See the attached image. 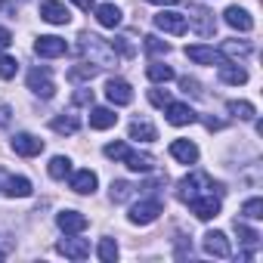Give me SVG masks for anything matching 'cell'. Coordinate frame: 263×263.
<instances>
[{
  "instance_id": "cell-1",
  "label": "cell",
  "mask_w": 263,
  "mask_h": 263,
  "mask_svg": "<svg viewBox=\"0 0 263 263\" xmlns=\"http://www.w3.org/2000/svg\"><path fill=\"white\" fill-rule=\"evenodd\" d=\"M81 41H84V53L90 56V65H111V62H115V50H111L102 37L84 34Z\"/></svg>"
},
{
  "instance_id": "cell-2",
  "label": "cell",
  "mask_w": 263,
  "mask_h": 263,
  "mask_svg": "<svg viewBox=\"0 0 263 263\" xmlns=\"http://www.w3.org/2000/svg\"><path fill=\"white\" fill-rule=\"evenodd\" d=\"M204 189H220V186H214V183H211V177H204V174H189L186 180H180V189H177V195H180V198L189 204V201H192L195 195H201ZM220 192H223V189H220Z\"/></svg>"
},
{
  "instance_id": "cell-3",
  "label": "cell",
  "mask_w": 263,
  "mask_h": 263,
  "mask_svg": "<svg viewBox=\"0 0 263 263\" xmlns=\"http://www.w3.org/2000/svg\"><path fill=\"white\" fill-rule=\"evenodd\" d=\"M164 208H161V201L158 198H149V201H137L134 208H130V223H137V226H149V223H155L158 220V214H161Z\"/></svg>"
},
{
  "instance_id": "cell-4",
  "label": "cell",
  "mask_w": 263,
  "mask_h": 263,
  "mask_svg": "<svg viewBox=\"0 0 263 263\" xmlns=\"http://www.w3.org/2000/svg\"><path fill=\"white\" fill-rule=\"evenodd\" d=\"M189 208H192V214H195L198 220H214V217L220 214V198L211 195V192H201V195H195V198L189 201Z\"/></svg>"
},
{
  "instance_id": "cell-5",
  "label": "cell",
  "mask_w": 263,
  "mask_h": 263,
  "mask_svg": "<svg viewBox=\"0 0 263 263\" xmlns=\"http://www.w3.org/2000/svg\"><path fill=\"white\" fill-rule=\"evenodd\" d=\"M155 25H158L161 31H167V34H186V28H189V19H186L183 13L161 10V13L155 16Z\"/></svg>"
},
{
  "instance_id": "cell-6",
  "label": "cell",
  "mask_w": 263,
  "mask_h": 263,
  "mask_svg": "<svg viewBox=\"0 0 263 263\" xmlns=\"http://www.w3.org/2000/svg\"><path fill=\"white\" fill-rule=\"evenodd\" d=\"M34 53L44 56V59H59V56L68 53V44H65L62 37H56V34H44V37H37Z\"/></svg>"
},
{
  "instance_id": "cell-7",
  "label": "cell",
  "mask_w": 263,
  "mask_h": 263,
  "mask_svg": "<svg viewBox=\"0 0 263 263\" xmlns=\"http://www.w3.org/2000/svg\"><path fill=\"white\" fill-rule=\"evenodd\" d=\"M28 90L37 93V96H44V99H50L56 93V84H53V78H50L47 68H31L28 71Z\"/></svg>"
},
{
  "instance_id": "cell-8",
  "label": "cell",
  "mask_w": 263,
  "mask_h": 263,
  "mask_svg": "<svg viewBox=\"0 0 263 263\" xmlns=\"http://www.w3.org/2000/svg\"><path fill=\"white\" fill-rule=\"evenodd\" d=\"M105 96H108V102H115V105H130V102H134V90H130V84L121 81V78L105 81Z\"/></svg>"
},
{
  "instance_id": "cell-9",
  "label": "cell",
  "mask_w": 263,
  "mask_h": 263,
  "mask_svg": "<svg viewBox=\"0 0 263 263\" xmlns=\"http://www.w3.org/2000/svg\"><path fill=\"white\" fill-rule=\"evenodd\" d=\"M41 19L50 22V25H65L71 19V13H68L65 4H59V0H44L41 4Z\"/></svg>"
},
{
  "instance_id": "cell-10",
  "label": "cell",
  "mask_w": 263,
  "mask_h": 263,
  "mask_svg": "<svg viewBox=\"0 0 263 263\" xmlns=\"http://www.w3.org/2000/svg\"><path fill=\"white\" fill-rule=\"evenodd\" d=\"M56 223H59V229L65 232V235H78V232H84L87 229V217L81 214V211H62L59 217H56Z\"/></svg>"
},
{
  "instance_id": "cell-11",
  "label": "cell",
  "mask_w": 263,
  "mask_h": 263,
  "mask_svg": "<svg viewBox=\"0 0 263 263\" xmlns=\"http://www.w3.org/2000/svg\"><path fill=\"white\" fill-rule=\"evenodd\" d=\"M204 251H208L211 257H220V260L232 257V245H229V238H226L223 232H217V229L204 235Z\"/></svg>"
},
{
  "instance_id": "cell-12",
  "label": "cell",
  "mask_w": 263,
  "mask_h": 263,
  "mask_svg": "<svg viewBox=\"0 0 263 263\" xmlns=\"http://www.w3.org/2000/svg\"><path fill=\"white\" fill-rule=\"evenodd\" d=\"M13 149H16V155L34 158V155L44 152V140H37V137H31V134H16V137H13Z\"/></svg>"
},
{
  "instance_id": "cell-13",
  "label": "cell",
  "mask_w": 263,
  "mask_h": 263,
  "mask_svg": "<svg viewBox=\"0 0 263 263\" xmlns=\"http://www.w3.org/2000/svg\"><path fill=\"white\" fill-rule=\"evenodd\" d=\"M56 248H59V254H65L71 260H87L90 257V241L87 238H62Z\"/></svg>"
},
{
  "instance_id": "cell-14",
  "label": "cell",
  "mask_w": 263,
  "mask_h": 263,
  "mask_svg": "<svg viewBox=\"0 0 263 263\" xmlns=\"http://www.w3.org/2000/svg\"><path fill=\"white\" fill-rule=\"evenodd\" d=\"M217 74H220V81H223V84H232V87H238V84H245V81H248V71H245L238 62H226V59L217 65Z\"/></svg>"
},
{
  "instance_id": "cell-15",
  "label": "cell",
  "mask_w": 263,
  "mask_h": 263,
  "mask_svg": "<svg viewBox=\"0 0 263 263\" xmlns=\"http://www.w3.org/2000/svg\"><path fill=\"white\" fill-rule=\"evenodd\" d=\"M164 108H167V121H171L174 127H186V124L195 121V111H192V105H186V102H167Z\"/></svg>"
},
{
  "instance_id": "cell-16",
  "label": "cell",
  "mask_w": 263,
  "mask_h": 263,
  "mask_svg": "<svg viewBox=\"0 0 263 263\" xmlns=\"http://www.w3.org/2000/svg\"><path fill=\"white\" fill-rule=\"evenodd\" d=\"M171 158H177L180 164H195L198 161V146L189 140H174L171 143Z\"/></svg>"
},
{
  "instance_id": "cell-17",
  "label": "cell",
  "mask_w": 263,
  "mask_h": 263,
  "mask_svg": "<svg viewBox=\"0 0 263 263\" xmlns=\"http://www.w3.org/2000/svg\"><path fill=\"white\" fill-rule=\"evenodd\" d=\"M130 171H134V174H149L152 167H155V158L152 155H146V152H124V158H121Z\"/></svg>"
},
{
  "instance_id": "cell-18",
  "label": "cell",
  "mask_w": 263,
  "mask_h": 263,
  "mask_svg": "<svg viewBox=\"0 0 263 263\" xmlns=\"http://www.w3.org/2000/svg\"><path fill=\"white\" fill-rule=\"evenodd\" d=\"M189 13H192L189 19H192V25H195V31H198V34H204V37H208V34H214L217 22H214V16H211L204 7H189Z\"/></svg>"
},
{
  "instance_id": "cell-19",
  "label": "cell",
  "mask_w": 263,
  "mask_h": 263,
  "mask_svg": "<svg viewBox=\"0 0 263 263\" xmlns=\"http://www.w3.org/2000/svg\"><path fill=\"white\" fill-rule=\"evenodd\" d=\"M223 16H226V25H232V28H238V31H251V28H254L251 13H248V10H241V7H229Z\"/></svg>"
},
{
  "instance_id": "cell-20",
  "label": "cell",
  "mask_w": 263,
  "mask_h": 263,
  "mask_svg": "<svg viewBox=\"0 0 263 263\" xmlns=\"http://www.w3.org/2000/svg\"><path fill=\"white\" fill-rule=\"evenodd\" d=\"M186 56L192 62H198V65H220L223 62V56L217 50H211V47H186Z\"/></svg>"
},
{
  "instance_id": "cell-21",
  "label": "cell",
  "mask_w": 263,
  "mask_h": 263,
  "mask_svg": "<svg viewBox=\"0 0 263 263\" xmlns=\"http://www.w3.org/2000/svg\"><path fill=\"white\" fill-rule=\"evenodd\" d=\"M96 174L93 171H78L74 177H71V189L78 192V195H93L96 192Z\"/></svg>"
},
{
  "instance_id": "cell-22",
  "label": "cell",
  "mask_w": 263,
  "mask_h": 263,
  "mask_svg": "<svg viewBox=\"0 0 263 263\" xmlns=\"http://www.w3.org/2000/svg\"><path fill=\"white\" fill-rule=\"evenodd\" d=\"M118 124V115L111 111V108H90V127L93 130H108V127H115Z\"/></svg>"
},
{
  "instance_id": "cell-23",
  "label": "cell",
  "mask_w": 263,
  "mask_h": 263,
  "mask_svg": "<svg viewBox=\"0 0 263 263\" xmlns=\"http://www.w3.org/2000/svg\"><path fill=\"white\" fill-rule=\"evenodd\" d=\"M130 140H137V143H155L158 140V130L149 121H134V124H130Z\"/></svg>"
},
{
  "instance_id": "cell-24",
  "label": "cell",
  "mask_w": 263,
  "mask_h": 263,
  "mask_svg": "<svg viewBox=\"0 0 263 263\" xmlns=\"http://www.w3.org/2000/svg\"><path fill=\"white\" fill-rule=\"evenodd\" d=\"M96 22L102 28H118L121 25V10L115 4H102V7H96Z\"/></svg>"
},
{
  "instance_id": "cell-25",
  "label": "cell",
  "mask_w": 263,
  "mask_h": 263,
  "mask_svg": "<svg viewBox=\"0 0 263 263\" xmlns=\"http://www.w3.org/2000/svg\"><path fill=\"white\" fill-rule=\"evenodd\" d=\"M7 195L10 198H28L31 195V183L25 177H10L7 180Z\"/></svg>"
},
{
  "instance_id": "cell-26",
  "label": "cell",
  "mask_w": 263,
  "mask_h": 263,
  "mask_svg": "<svg viewBox=\"0 0 263 263\" xmlns=\"http://www.w3.org/2000/svg\"><path fill=\"white\" fill-rule=\"evenodd\" d=\"M146 74H149V81H155V84H167V81H174V68L164 65V62H152V65L146 68Z\"/></svg>"
},
{
  "instance_id": "cell-27",
  "label": "cell",
  "mask_w": 263,
  "mask_h": 263,
  "mask_svg": "<svg viewBox=\"0 0 263 263\" xmlns=\"http://www.w3.org/2000/svg\"><path fill=\"white\" fill-rule=\"evenodd\" d=\"M47 171H50V177H53V180H65V177L71 174V161H68L65 155H56V158H50Z\"/></svg>"
},
{
  "instance_id": "cell-28",
  "label": "cell",
  "mask_w": 263,
  "mask_h": 263,
  "mask_svg": "<svg viewBox=\"0 0 263 263\" xmlns=\"http://www.w3.org/2000/svg\"><path fill=\"white\" fill-rule=\"evenodd\" d=\"M226 108H229L235 118H241V121H254V115H257V108H254L251 102H245V99H232Z\"/></svg>"
},
{
  "instance_id": "cell-29",
  "label": "cell",
  "mask_w": 263,
  "mask_h": 263,
  "mask_svg": "<svg viewBox=\"0 0 263 263\" xmlns=\"http://www.w3.org/2000/svg\"><path fill=\"white\" fill-rule=\"evenodd\" d=\"M96 254H99V260H102V263L118 260V245H115V238H102V241H99V248H96Z\"/></svg>"
},
{
  "instance_id": "cell-30",
  "label": "cell",
  "mask_w": 263,
  "mask_h": 263,
  "mask_svg": "<svg viewBox=\"0 0 263 263\" xmlns=\"http://www.w3.org/2000/svg\"><path fill=\"white\" fill-rule=\"evenodd\" d=\"M220 53H226V56H248L251 53V44L248 41H223V50Z\"/></svg>"
},
{
  "instance_id": "cell-31",
  "label": "cell",
  "mask_w": 263,
  "mask_h": 263,
  "mask_svg": "<svg viewBox=\"0 0 263 263\" xmlns=\"http://www.w3.org/2000/svg\"><path fill=\"white\" fill-rule=\"evenodd\" d=\"M241 214H245L248 220H260V217H263V198H248V201L241 204Z\"/></svg>"
},
{
  "instance_id": "cell-32",
  "label": "cell",
  "mask_w": 263,
  "mask_h": 263,
  "mask_svg": "<svg viewBox=\"0 0 263 263\" xmlns=\"http://www.w3.org/2000/svg\"><path fill=\"white\" fill-rule=\"evenodd\" d=\"M53 130H56V134H68V137H71V134H78V121L62 115V118H56V121H53Z\"/></svg>"
},
{
  "instance_id": "cell-33",
  "label": "cell",
  "mask_w": 263,
  "mask_h": 263,
  "mask_svg": "<svg viewBox=\"0 0 263 263\" xmlns=\"http://www.w3.org/2000/svg\"><path fill=\"white\" fill-rule=\"evenodd\" d=\"M16 71H19V62L13 56H0V78L10 81V78H16Z\"/></svg>"
},
{
  "instance_id": "cell-34",
  "label": "cell",
  "mask_w": 263,
  "mask_h": 263,
  "mask_svg": "<svg viewBox=\"0 0 263 263\" xmlns=\"http://www.w3.org/2000/svg\"><path fill=\"white\" fill-rule=\"evenodd\" d=\"M235 232H238V235H241V241H245V245H251V248L260 241V235H257L254 229H248L245 223H238V220H235Z\"/></svg>"
},
{
  "instance_id": "cell-35",
  "label": "cell",
  "mask_w": 263,
  "mask_h": 263,
  "mask_svg": "<svg viewBox=\"0 0 263 263\" xmlns=\"http://www.w3.org/2000/svg\"><path fill=\"white\" fill-rule=\"evenodd\" d=\"M127 195H130V183H124V180H115V183H111V198H115V201H124Z\"/></svg>"
},
{
  "instance_id": "cell-36",
  "label": "cell",
  "mask_w": 263,
  "mask_h": 263,
  "mask_svg": "<svg viewBox=\"0 0 263 263\" xmlns=\"http://www.w3.org/2000/svg\"><path fill=\"white\" fill-rule=\"evenodd\" d=\"M146 50H149V53H167L171 47H167V44H164L161 37H155V34H149V37H146Z\"/></svg>"
},
{
  "instance_id": "cell-37",
  "label": "cell",
  "mask_w": 263,
  "mask_h": 263,
  "mask_svg": "<svg viewBox=\"0 0 263 263\" xmlns=\"http://www.w3.org/2000/svg\"><path fill=\"white\" fill-rule=\"evenodd\" d=\"M93 74H96L93 65H78V68H71V81H90Z\"/></svg>"
},
{
  "instance_id": "cell-38",
  "label": "cell",
  "mask_w": 263,
  "mask_h": 263,
  "mask_svg": "<svg viewBox=\"0 0 263 263\" xmlns=\"http://www.w3.org/2000/svg\"><path fill=\"white\" fill-rule=\"evenodd\" d=\"M124 152H127V146H124V143H108V146H105V158L121 161V158H124Z\"/></svg>"
},
{
  "instance_id": "cell-39",
  "label": "cell",
  "mask_w": 263,
  "mask_h": 263,
  "mask_svg": "<svg viewBox=\"0 0 263 263\" xmlns=\"http://www.w3.org/2000/svg\"><path fill=\"white\" fill-rule=\"evenodd\" d=\"M149 102H152V105H158V108H164V105L171 102V96H167V93H161V90H149Z\"/></svg>"
},
{
  "instance_id": "cell-40",
  "label": "cell",
  "mask_w": 263,
  "mask_h": 263,
  "mask_svg": "<svg viewBox=\"0 0 263 263\" xmlns=\"http://www.w3.org/2000/svg\"><path fill=\"white\" fill-rule=\"evenodd\" d=\"M108 47H118V50H121L124 56H134V47H130V44H127V37H118V41H111Z\"/></svg>"
},
{
  "instance_id": "cell-41",
  "label": "cell",
  "mask_w": 263,
  "mask_h": 263,
  "mask_svg": "<svg viewBox=\"0 0 263 263\" xmlns=\"http://www.w3.org/2000/svg\"><path fill=\"white\" fill-rule=\"evenodd\" d=\"M13 44V34H10V28H0V50H7Z\"/></svg>"
},
{
  "instance_id": "cell-42",
  "label": "cell",
  "mask_w": 263,
  "mask_h": 263,
  "mask_svg": "<svg viewBox=\"0 0 263 263\" xmlns=\"http://www.w3.org/2000/svg\"><path fill=\"white\" fill-rule=\"evenodd\" d=\"M180 84H183V90H186V93H198V81H189V78H183Z\"/></svg>"
},
{
  "instance_id": "cell-43",
  "label": "cell",
  "mask_w": 263,
  "mask_h": 263,
  "mask_svg": "<svg viewBox=\"0 0 263 263\" xmlns=\"http://www.w3.org/2000/svg\"><path fill=\"white\" fill-rule=\"evenodd\" d=\"M74 102H93V93L81 90V93H74Z\"/></svg>"
},
{
  "instance_id": "cell-44",
  "label": "cell",
  "mask_w": 263,
  "mask_h": 263,
  "mask_svg": "<svg viewBox=\"0 0 263 263\" xmlns=\"http://www.w3.org/2000/svg\"><path fill=\"white\" fill-rule=\"evenodd\" d=\"M71 4H74V7H81V10H87V13L93 10V0H71Z\"/></svg>"
},
{
  "instance_id": "cell-45",
  "label": "cell",
  "mask_w": 263,
  "mask_h": 263,
  "mask_svg": "<svg viewBox=\"0 0 263 263\" xmlns=\"http://www.w3.org/2000/svg\"><path fill=\"white\" fill-rule=\"evenodd\" d=\"M10 248H13V245H10V241H7V238H0V260H4V257H7V254H10Z\"/></svg>"
},
{
  "instance_id": "cell-46",
  "label": "cell",
  "mask_w": 263,
  "mask_h": 263,
  "mask_svg": "<svg viewBox=\"0 0 263 263\" xmlns=\"http://www.w3.org/2000/svg\"><path fill=\"white\" fill-rule=\"evenodd\" d=\"M0 124H10V105H0Z\"/></svg>"
},
{
  "instance_id": "cell-47",
  "label": "cell",
  "mask_w": 263,
  "mask_h": 263,
  "mask_svg": "<svg viewBox=\"0 0 263 263\" xmlns=\"http://www.w3.org/2000/svg\"><path fill=\"white\" fill-rule=\"evenodd\" d=\"M149 4H158V7H174L177 0H149Z\"/></svg>"
}]
</instances>
